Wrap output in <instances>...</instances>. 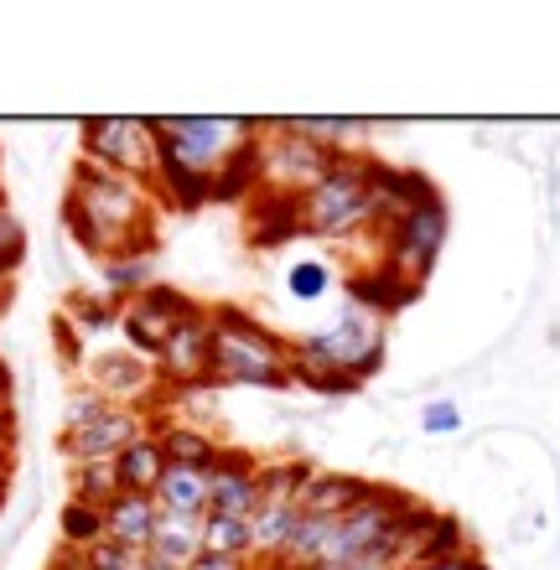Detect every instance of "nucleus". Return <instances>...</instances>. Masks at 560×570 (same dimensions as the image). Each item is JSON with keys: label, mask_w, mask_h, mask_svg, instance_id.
I'll return each mask as SVG.
<instances>
[{"label": "nucleus", "mask_w": 560, "mask_h": 570, "mask_svg": "<svg viewBox=\"0 0 560 570\" xmlns=\"http://www.w3.org/2000/svg\"><path fill=\"white\" fill-rule=\"evenodd\" d=\"M78 560H83V570H146V556H140V550H125V544H115V540L89 544Z\"/></svg>", "instance_id": "cd10ccee"}, {"label": "nucleus", "mask_w": 560, "mask_h": 570, "mask_svg": "<svg viewBox=\"0 0 560 570\" xmlns=\"http://www.w3.org/2000/svg\"><path fill=\"white\" fill-rule=\"evenodd\" d=\"M333 285H337V275H333V265H327V259H296V265L286 271V296L291 301H306V306H312V301H322Z\"/></svg>", "instance_id": "a878e982"}, {"label": "nucleus", "mask_w": 560, "mask_h": 570, "mask_svg": "<svg viewBox=\"0 0 560 570\" xmlns=\"http://www.w3.org/2000/svg\"><path fill=\"white\" fill-rule=\"evenodd\" d=\"M384 368V316H374L358 301H343L333 327L306 332L291 343V384L317 394H358L364 379Z\"/></svg>", "instance_id": "f03ea898"}, {"label": "nucleus", "mask_w": 560, "mask_h": 570, "mask_svg": "<svg viewBox=\"0 0 560 570\" xmlns=\"http://www.w3.org/2000/svg\"><path fill=\"white\" fill-rule=\"evenodd\" d=\"M0 421H6V390H0Z\"/></svg>", "instance_id": "72a5a7b5"}, {"label": "nucleus", "mask_w": 560, "mask_h": 570, "mask_svg": "<svg viewBox=\"0 0 560 570\" xmlns=\"http://www.w3.org/2000/svg\"><path fill=\"white\" fill-rule=\"evenodd\" d=\"M296 218H302V234H317V239H333V244H348L358 234H379L374 156H364V150L333 156V166L322 171L317 187L296 197Z\"/></svg>", "instance_id": "20e7f679"}, {"label": "nucleus", "mask_w": 560, "mask_h": 570, "mask_svg": "<svg viewBox=\"0 0 560 570\" xmlns=\"http://www.w3.org/2000/svg\"><path fill=\"white\" fill-rule=\"evenodd\" d=\"M259 140V120H228V115H167L156 120L161 156L183 161L193 177H218L224 166L249 156Z\"/></svg>", "instance_id": "39448f33"}, {"label": "nucleus", "mask_w": 560, "mask_h": 570, "mask_svg": "<svg viewBox=\"0 0 560 570\" xmlns=\"http://www.w3.org/2000/svg\"><path fill=\"white\" fill-rule=\"evenodd\" d=\"M78 140H83V161H99L120 177H136L151 187L156 177V120H136V115H94V120L78 125Z\"/></svg>", "instance_id": "1a4fd4ad"}, {"label": "nucleus", "mask_w": 560, "mask_h": 570, "mask_svg": "<svg viewBox=\"0 0 560 570\" xmlns=\"http://www.w3.org/2000/svg\"><path fill=\"white\" fill-rule=\"evenodd\" d=\"M259 509V456L244 446H224L208 466V513L255 519Z\"/></svg>", "instance_id": "4468645a"}, {"label": "nucleus", "mask_w": 560, "mask_h": 570, "mask_svg": "<svg viewBox=\"0 0 560 570\" xmlns=\"http://www.w3.org/2000/svg\"><path fill=\"white\" fill-rule=\"evenodd\" d=\"M446 234H452V213L441 203V193H431L425 203H415L410 213H400L384 234H379V259L400 271L410 285H421L425 275L436 271L441 249H446Z\"/></svg>", "instance_id": "0eeeda50"}, {"label": "nucleus", "mask_w": 560, "mask_h": 570, "mask_svg": "<svg viewBox=\"0 0 560 570\" xmlns=\"http://www.w3.org/2000/svg\"><path fill=\"white\" fill-rule=\"evenodd\" d=\"M47 570H83V560H78V550H58Z\"/></svg>", "instance_id": "473e14b6"}, {"label": "nucleus", "mask_w": 560, "mask_h": 570, "mask_svg": "<svg viewBox=\"0 0 560 570\" xmlns=\"http://www.w3.org/2000/svg\"><path fill=\"white\" fill-rule=\"evenodd\" d=\"M151 435L161 441V451H167V466H213L218 451H224V441H218L208 425L183 421V415H161V421L151 415Z\"/></svg>", "instance_id": "2eb2a0df"}, {"label": "nucleus", "mask_w": 560, "mask_h": 570, "mask_svg": "<svg viewBox=\"0 0 560 570\" xmlns=\"http://www.w3.org/2000/svg\"><path fill=\"white\" fill-rule=\"evenodd\" d=\"M187 570H271V566H259L255 556H213V550H203Z\"/></svg>", "instance_id": "7c9ffc66"}, {"label": "nucleus", "mask_w": 560, "mask_h": 570, "mask_svg": "<svg viewBox=\"0 0 560 570\" xmlns=\"http://www.w3.org/2000/svg\"><path fill=\"white\" fill-rule=\"evenodd\" d=\"M156 519H161V503H156L151 493H120L105 509V540L146 556V544H151V534H156Z\"/></svg>", "instance_id": "f3484780"}, {"label": "nucleus", "mask_w": 560, "mask_h": 570, "mask_svg": "<svg viewBox=\"0 0 560 570\" xmlns=\"http://www.w3.org/2000/svg\"><path fill=\"white\" fill-rule=\"evenodd\" d=\"M213 390H286L291 343L239 306H213Z\"/></svg>", "instance_id": "7ed1b4c3"}, {"label": "nucleus", "mask_w": 560, "mask_h": 570, "mask_svg": "<svg viewBox=\"0 0 560 570\" xmlns=\"http://www.w3.org/2000/svg\"><path fill=\"white\" fill-rule=\"evenodd\" d=\"M58 534H62V550H89V544L105 540V509H94V503H78V498H68L58 513Z\"/></svg>", "instance_id": "5701e85b"}, {"label": "nucleus", "mask_w": 560, "mask_h": 570, "mask_svg": "<svg viewBox=\"0 0 560 570\" xmlns=\"http://www.w3.org/2000/svg\"><path fill=\"white\" fill-rule=\"evenodd\" d=\"M115 472H120L125 493H151L156 498V482H161V472H167V451H161V441L146 431L140 441H130V446L115 456Z\"/></svg>", "instance_id": "aec40b11"}, {"label": "nucleus", "mask_w": 560, "mask_h": 570, "mask_svg": "<svg viewBox=\"0 0 560 570\" xmlns=\"http://www.w3.org/2000/svg\"><path fill=\"white\" fill-rule=\"evenodd\" d=\"M415 291L421 285H410L400 271H390L384 259H374L369 271H358L348 281V301H358V306H369L374 316H390V312H400L405 301H415Z\"/></svg>", "instance_id": "a211bd4d"}, {"label": "nucleus", "mask_w": 560, "mask_h": 570, "mask_svg": "<svg viewBox=\"0 0 560 570\" xmlns=\"http://www.w3.org/2000/svg\"><path fill=\"white\" fill-rule=\"evenodd\" d=\"M105 410H109L105 394L89 390V384H78V390L68 394V405H62V431H83V425H94Z\"/></svg>", "instance_id": "bb28decb"}, {"label": "nucleus", "mask_w": 560, "mask_h": 570, "mask_svg": "<svg viewBox=\"0 0 560 570\" xmlns=\"http://www.w3.org/2000/svg\"><path fill=\"white\" fill-rule=\"evenodd\" d=\"M151 363L167 390H197V384H208V374H213V312L208 306H197L183 327L171 332L167 347H161Z\"/></svg>", "instance_id": "f8f14e48"}, {"label": "nucleus", "mask_w": 560, "mask_h": 570, "mask_svg": "<svg viewBox=\"0 0 560 570\" xmlns=\"http://www.w3.org/2000/svg\"><path fill=\"white\" fill-rule=\"evenodd\" d=\"M151 431V415L146 410H130V405H109L105 415L83 431H62V456H73V466L83 462H115L130 441Z\"/></svg>", "instance_id": "ddd939ff"}, {"label": "nucleus", "mask_w": 560, "mask_h": 570, "mask_svg": "<svg viewBox=\"0 0 560 570\" xmlns=\"http://www.w3.org/2000/svg\"><path fill=\"white\" fill-rule=\"evenodd\" d=\"M156 503H161V513L208 519V466H167L156 482Z\"/></svg>", "instance_id": "6ab92c4d"}, {"label": "nucleus", "mask_w": 560, "mask_h": 570, "mask_svg": "<svg viewBox=\"0 0 560 570\" xmlns=\"http://www.w3.org/2000/svg\"><path fill=\"white\" fill-rule=\"evenodd\" d=\"M193 312H197V301L187 296V291L156 281V285H146L140 296L120 301V337H125V347H136L140 358H156V353L167 347V337L183 327Z\"/></svg>", "instance_id": "9d476101"}, {"label": "nucleus", "mask_w": 560, "mask_h": 570, "mask_svg": "<svg viewBox=\"0 0 560 570\" xmlns=\"http://www.w3.org/2000/svg\"><path fill=\"white\" fill-rule=\"evenodd\" d=\"M21 249H27V234H21V224H16L11 213H0V275L21 265Z\"/></svg>", "instance_id": "c756f323"}, {"label": "nucleus", "mask_w": 560, "mask_h": 570, "mask_svg": "<svg viewBox=\"0 0 560 570\" xmlns=\"http://www.w3.org/2000/svg\"><path fill=\"white\" fill-rule=\"evenodd\" d=\"M83 384L99 390L109 405H130L151 415L156 390H167L161 374H156L151 358H140L136 347H99L89 363H83Z\"/></svg>", "instance_id": "9b49d317"}, {"label": "nucleus", "mask_w": 560, "mask_h": 570, "mask_svg": "<svg viewBox=\"0 0 560 570\" xmlns=\"http://www.w3.org/2000/svg\"><path fill=\"white\" fill-rule=\"evenodd\" d=\"M312 570H337V566H312Z\"/></svg>", "instance_id": "f704fd0d"}, {"label": "nucleus", "mask_w": 560, "mask_h": 570, "mask_svg": "<svg viewBox=\"0 0 560 570\" xmlns=\"http://www.w3.org/2000/svg\"><path fill=\"white\" fill-rule=\"evenodd\" d=\"M203 550H213V556H255V529H249V519L208 513L203 519Z\"/></svg>", "instance_id": "b1692460"}, {"label": "nucleus", "mask_w": 560, "mask_h": 570, "mask_svg": "<svg viewBox=\"0 0 560 570\" xmlns=\"http://www.w3.org/2000/svg\"><path fill=\"white\" fill-rule=\"evenodd\" d=\"M374 488L358 472H322L312 466V478L302 488V513H317V519H343L353 503H364V493Z\"/></svg>", "instance_id": "dca6fc26"}, {"label": "nucleus", "mask_w": 560, "mask_h": 570, "mask_svg": "<svg viewBox=\"0 0 560 570\" xmlns=\"http://www.w3.org/2000/svg\"><path fill=\"white\" fill-rule=\"evenodd\" d=\"M99 285H105L109 296H115V306H120V301L140 296V291H146V285H156V281H151L146 255H130V259H105V265H99Z\"/></svg>", "instance_id": "393cba45"}, {"label": "nucleus", "mask_w": 560, "mask_h": 570, "mask_svg": "<svg viewBox=\"0 0 560 570\" xmlns=\"http://www.w3.org/2000/svg\"><path fill=\"white\" fill-rule=\"evenodd\" d=\"M421 431L425 435H456L462 431V405L456 400H425V410H421Z\"/></svg>", "instance_id": "c85d7f7f"}, {"label": "nucleus", "mask_w": 560, "mask_h": 570, "mask_svg": "<svg viewBox=\"0 0 560 570\" xmlns=\"http://www.w3.org/2000/svg\"><path fill=\"white\" fill-rule=\"evenodd\" d=\"M415 570H493V566H488V556H478V550H462V556L431 560V566H415Z\"/></svg>", "instance_id": "2f4dec72"}, {"label": "nucleus", "mask_w": 560, "mask_h": 570, "mask_svg": "<svg viewBox=\"0 0 560 570\" xmlns=\"http://www.w3.org/2000/svg\"><path fill=\"white\" fill-rule=\"evenodd\" d=\"M255 166H259V193L265 197H296L312 193L322 181V171L333 166V156L312 140L291 136L286 120H259V140H255Z\"/></svg>", "instance_id": "6e6552de"}, {"label": "nucleus", "mask_w": 560, "mask_h": 570, "mask_svg": "<svg viewBox=\"0 0 560 570\" xmlns=\"http://www.w3.org/2000/svg\"><path fill=\"white\" fill-rule=\"evenodd\" d=\"M286 130L312 140V146H322L327 156H353L369 136L364 120H333V115H322V120H286Z\"/></svg>", "instance_id": "412c9836"}, {"label": "nucleus", "mask_w": 560, "mask_h": 570, "mask_svg": "<svg viewBox=\"0 0 560 570\" xmlns=\"http://www.w3.org/2000/svg\"><path fill=\"white\" fill-rule=\"evenodd\" d=\"M68 488H73L68 498H78V503H94V509H109V503L125 493L115 462H83V466H73V472H68Z\"/></svg>", "instance_id": "4be33fe9"}, {"label": "nucleus", "mask_w": 560, "mask_h": 570, "mask_svg": "<svg viewBox=\"0 0 560 570\" xmlns=\"http://www.w3.org/2000/svg\"><path fill=\"white\" fill-rule=\"evenodd\" d=\"M62 224L99 265L146 255L156 234V193L146 181L120 177V171L78 156L68 197H62Z\"/></svg>", "instance_id": "f257e3e1"}, {"label": "nucleus", "mask_w": 560, "mask_h": 570, "mask_svg": "<svg viewBox=\"0 0 560 570\" xmlns=\"http://www.w3.org/2000/svg\"><path fill=\"white\" fill-rule=\"evenodd\" d=\"M415 509V498L390 488V482H374L364 493V503H353L343 519H333L327 529V544H322V566H353V560L374 556V550H390L400 519Z\"/></svg>", "instance_id": "423d86ee"}]
</instances>
